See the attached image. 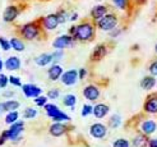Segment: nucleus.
Masks as SVG:
<instances>
[{
    "instance_id": "47",
    "label": "nucleus",
    "mask_w": 157,
    "mask_h": 147,
    "mask_svg": "<svg viewBox=\"0 0 157 147\" xmlns=\"http://www.w3.org/2000/svg\"><path fill=\"white\" fill-rule=\"evenodd\" d=\"M3 67H4V63H3V60L0 59V72L3 71Z\"/></svg>"
},
{
    "instance_id": "40",
    "label": "nucleus",
    "mask_w": 157,
    "mask_h": 147,
    "mask_svg": "<svg viewBox=\"0 0 157 147\" xmlns=\"http://www.w3.org/2000/svg\"><path fill=\"white\" fill-rule=\"evenodd\" d=\"M150 73H151V75L152 77H157V61H153V63H151V65H150Z\"/></svg>"
},
{
    "instance_id": "34",
    "label": "nucleus",
    "mask_w": 157,
    "mask_h": 147,
    "mask_svg": "<svg viewBox=\"0 0 157 147\" xmlns=\"http://www.w3.org/2000/svg\"><path fill=\"white\" fill-rule=\"evenodd\" d=\"M60 96V91L58 88H51L49 92H48V99H51V100H55V99H58Z\"/></svg>"
},
{
    "instance_id": "25",
    "label": "nucleus",
    "mask_w": 157,
    "mask_h": 147,
    "mask_svg": "<svg viewBox=\"0 0 157 147\" xmlns=\"http://www.w3.org/2000/svg\"><path fill=\"white\" fill-rule=\"evenodd\" d=\"M63 104H64L65 106L68 107H74V105L77 104V97L73 95V94H68L64 96V99H63Z\"/></svg>"
},
{
    "instance_id": "19",
    "label": "nucleus",
    "mask_w": 157,
    "mask_h": 147,
    "mask_svg": "<svg viewBox=\"0 0 157 147\" xmlns=\"http://www.w3.org/2000/svg\"><path fill=\"white\" fill-rule=\"evenodd\" d=\"M109 113V106L105 104H97L95 107H93V114L95 117L101 119V118H105Z\"/></svg>"
},
{
    "instance_id": "30",
    "label": "nucleus",
    "mask_w": 157,
    "mask_h": 147,
    "mask_svg": "<svg viewBox=\"0 0 157 147\" xmlns=\"http://www.w3.org/2000/svg\"><path fill=\"white\" fill-rule=\"evenodd\" d=\"M121 124V118L119 117V115H113L111 119H110V127L111 128H117Z\"/></svg>"
},
{
    "instance_id": "27",
    "label": "nucleus",
    "mask_w": 157,
    "mask_h": 147,
    "mask_svg": "<svg viewBox=\"0 0 157 147\" xmlns=\"http://www.w3.org/2000/svg\"><path fill=\"white\" fill-rule=\"evenodd\" d=\"M18 118H19V114H18V111H10V113H8L6 114V117H5V123L6 124H14L15 122L18 120Z\"/></svg>"
},
{
    "instance_id": "41",
    "label": "nucleus",
    "mask_w": 157,
    "mask_h": 147,
    "mask_svg": "<svg viewBox=\"0 0 157 147\" xmlns=\"http://www.w3.org/2000/svg\"><path fill=\"white\" fill-rule=\"evenodd\" d=\"M86 74H87V71H86L84 68H82L79 72H78V79H84Z\"/></svg>"
},
{
    "instance_id": "29",
    "label": "nucleus",
    "mask_w": 157,
    "mask_h": 147,
    "mask_svg": "<svg viewBox=\"0 0 157 147\" xmlns=\"http://www.w3.org/2000/svg\"><path fill=\"white\" fill-rule=\"evenodd\" d=\"M56 17H58V21H59V25H63V23H65L68 19H69V15L65 10H60L56 13Z\"/></svg>"
},
{
    "instance_id": "48",
    "label": "nucleus",
    "mask_w": 157,
    "mask_h": 147,
    "mask_svg": "<svg viewBox=\"0 0 157 147\" xmlns=\"http://www.w3.org/2000/svg\"><path fill=\"white\" fill-rule=\"evenodd\" d=\"M156 52H157V45H156Z\"/></svg>"
},
{
    "instance_id": "10",
    "label": "nucleus",
    "mask_w": 157,
    "mask_h": 147,
    "mask_svg": "<svg viewBox=\"0 0 157 147\" xmlns=\"http://www.w3.org/2000/svg\"><path fill=\"white\" fill-rule=\"evenodd\" d=\"M58 26H59V21L56 17V13L49 14V15H46L45 18H42V27L46 31H54Z\"/></svg>"
},
{
    "instance_id": "23",
    "label": "nucleus",
    "mask_w": 157,
    "mask_h": 147,
    "mask_svg": "<svg viewBox=\"0 0 157 147\" xmlns=\"http://www.w3.org/2000/svg\"><path fill=\"white\" fill-rule=\"evenodd\" d=\"M9 42H10V48H12L13 50L18 51V52L25 51V44H23V41L19 40V38H17V37H12L10 40H9Z\"/></svg>"
},
{
    "instance_id": "2",
    "label": "nucleus",
    "mask_w": 157,
    "mask_h": 147,
    "mask_svg": "<svg viewBox=\"0 0 157 147\" xmlns=\"http://www.w3.org/2000/svg\"><path fill=\"white\" fill-rule=\"evenodd\" d=\"M21 36L23 38H26L28 41H32L35 38H37L40 36V32H41V28L38 26L37 22H29V23H26L23 25L22 28H21Z\"/></svg>"
},
{
    "instance_id": "32",
    "label": "nucleus",
    "mask_w": 157,
    "mask_h": 147,
    "mask_svg": "<svg viewBox=\"0 0 157 147\" xmlns=\"http://www.w3.org/2000/svg\"><path fill=\"white\" fill-rule=\"evenodd\" d=\"M0 48H2L4 51H9L12 49L9 40H6V38H4V37H0Z\"/></svg>"
},
{
    "instance_id": "1",
    "label": "nucleus",
    "mask_w": 157,
    "mask_h": 147,
    "mask_svg": "<svg viewBox=\"0 0 157 147\" xmlns=\"http://www.w3.org/2000/svg\"><path fill=\"white\" fill-rule=\"evenodd\" d=\"M69 35L78 41H90L95 36V27L88 22H83L69 29Z\"/></svg>"
},
{
    "instance_id": "37",
    "label": "nucleus",
    "mask_w": 157,
    "mask_h": 147,
    "mask_svg": "<svg viewBox=\"0 0 157 147\" xmlns=\"http://www.w3.org/2000/svg\"><path fill=\"white\" fill-rule=\"evenodd\" d=\"M9 83V78L5 75V74H2L0 73V88H4L6 87V84Z\"/></svg>"
},
{
    "instance_id": "21",
    "label": "nucleus",
    "mask_w": 157,
    "mask_h": 147,
    "mask_svg": "<svg viewBox=\"0 0 157 147\" xmlns=\"http://www.w3.org/2000/svg\"><path fill=\"white\" fill-rule=\"evenodd\" d=\"M155 84H156V79H155V77L150 75V77H144V78L140 81V87H142L143 90L146 91H150L155 87Z\"/></svg>"
},
{
    "instance_id": "20",
    "label": "nucleus",
    "mask_w": 157,
    "mask_h": 147,
    "mask_svg": "<svg viewBox=\"0 0 157 147\" xmlns=\"http://www.w3.org/2000/svg\"><path fill=\"white\" fill-rule=\"evenodd\" d=\"M35 63H36L38 67H46V65H49L50 63H52V56H51V54H41V55H38V56L35 59Z\"/></svg>"
},
{
    "instance_id": "16",
    "label": "nucleus",
    "mask_w": 157,
    "mask_h": 147,
    "mask_svg": "<svg viewBox=\"0 0 157 147\" xmlns=\"http://www.w3.org/2000/svg\"><path fill=\"white\" fill-rule=\"evenodd\" d=\"M144 110L150 114H157V95H152L147 99L144 104Z\"/></svg>"
},
{
    "instance_id": "11",
    "label": "nucleus",
    "mask_w": 157,
    "mask_h": 147,
    "mask_svg": "<svg viewBox=\"0 0 157 147\" xmlns=\"http://www.w3.org/2000/svg\"><path fill=\"white\" fill-rule=\"evenodd\" d=\"M83 96L87 100H90V101H95L100 96V90L95 84H88V86H86L83 90Z\"/></svg>"
},
{
    "instance_id": "17",
    "label": "nucleus",
    "mask_w": 157,
    "mask_h": 147,
    "mask_svg": "<svg viewBox=\"0 0 157 147\" xmlns=\"http://www.w3.org/2000/svg\"><path fill=\"white\" fill-rule=\"evenodd\" d=\"M106 14H107V8L105 5H96V6H93V9L91 10L92 18L95 21H97V22L101 18H104Z\"/></svg>"
},
{
    "instance_id": "9",
    "label": "nucleus",
    "mask_w": 157,
    "mask_h": 147,
    "mask_svg": "<svg viewBox=\"0 0 157 147\" xmlns=\"http://www.w3.org/2000/svg\"><path fill=\"white\" fill-rule=\"evenodd\" d=\"M18 14H19L18 8L15 5H9V6L5 8V10L3 13V21L5 23H12V22H14L15 19H17Z\"/></svg>"
},
{
    "instance_id": "12",
    "label": "nucleus",
    "mask_w": 157,
    "mask_h": 147,
    "mask_svg": "<svg viewBox=\"0 0 157 147\" xmlns=\"http://www.w3.org/2000/svg\"><path fill=\"white\" fill-rule=\"evenodd\" d=\"M91 134L95 137V138H98V140H101V138H104L107 133V129L104 124H101V123H96V124L91 126V129H90Z\"/></svg>"
},
{
    "instance_id": "35",
    "label": "nucleus",
    "mask_w": 157,
    "mask_h": 147,
    "mask_svg": "<svg viewBox=\"0 0 157 147\" xmlns=\"http://www.w3.org/2000/svg\"><path fill=\"white\" fill-rule=\"evenodd\" d=\"M8 78H9V83L10 84H13V86H15V87H22V82H21L19 77L10 75V77H8Z\"/></svg>"
},
{
    "instance_id": "31",
    "label": "nucleus",
    "mask_w": 157,
    "mask_h": 147,
    "mask_svg": "<svg viewBox=\"0 0 157 147\" xmlns=\"http://www.w3.org/2000/svg\"><path fill=\"white\" fill-rule=\"evenodd\" d=\"M63 55H64V52H63V50H55V51L51 54L54 64H56L58 61H60V60H61V58H63Z\"/></svg>"
},
{
    "instance_id": "3",
    "label": "nucleus",
    "mask_w": 157,
    "mask_h": 147,
    "mask_svg": "<svg viewBox=\"0 0 157 147\" xmlns=\"http://www.w3.org/2000/svg\"><path fill=\"white\" fill-rule=\"evenodd\" d=\"M45 110H46V114H48V117H50L55 123H61L64 120H69L70 118L65 113H63L56 105L54 104H46L45 106Z\"/></svg>"
},
{
    "instance_id": "14",
    "label": "nucleus",
    "mask_w": 157,
    "mask_h": 147,
    "mask_svg": "<svg viewBox=\"0 0 157 147\" xmlns=\"http://www.w3.org/2000/svg\"><path fill=\"white\" fill-rule=\"evenodd\" d=\"M21 59L18 56H9L5 63H4V67L6 71H10V72H14V71H18V69L21 68Z\"/></svg>"
},
{
    "instance_id": "13",
    "label": "nucleus",
    "mask_w": 157,
    "mask_h": 147,
    "mask_svg": "<svg viewBox=\"0 0 157 147\" xmlns=\"http://www.w3.org/2000/svg\"><path fill=\"white\" fill-rule=\"evenodd\" d=\"M107 54V49H106V45L101 44V45H97L95 49H93L92 54H91V59L93 61H98L101 59H104Z\"/></svg>"
},
{
    "instance_id": "39",
    "label": "nucleus",
    "mask_w": 157,
    "mask_h": 147,
    "mask_svg": "<svg viewBox=\"0 0 157 147\" xmlns=\"http://www.w3.org/2000/svg\"><path fill=\"white\" fill-rule=\"evenodd\" d=\"M93 113V107L91 105H84L83 106V110H82V115L83 117H87V115Z\"/></svg>"
},
{
    "instance_id": "46",
    "label": "nucleus",
    "mask_w": 157,
    "mask_h": 147,
    "mask_svg": "<svg viewBox=\"0 0 157 147\" xmlns=\"http://www.w3.org/2000/svg\"><path fill=\"white\" fill-rule=\"evenodd\" d=\"M5 141H6V140H5V138H4L3 136L0 137V146H2V145H4V143H5Z\"/></svg>"
},
{
    "instance_id": "44",
    "label": "nucleus",
    "mask_w": 157,
    "mask_h": 147,
    "mask_svg": "<svg viewBox=\"0 0 157 147\" xmlns=\"http://www.w3.org/2000/svg\"><path fill=\"white\" fill-rule=\"evenodd\" d=\"M14 95V92H12V91H6V92H4V96L5 97H12Z\"/></svg>"
},
{
    "instance_id": "28",
    "label": "nucleus",
    "mask_w": 157,
    "mask_h": 147,
    "mask_svg": "<svg viewBox=\"0 0 157 147\" xmlns=\"http://www.w3.org/2000/svg\"><path fill=\"white\" fill-rule=\"evenodd\" d=\"M37 115V110L33 109V107H27V109L25 110V113H23V117H25L26 119H32L35 118Z\"/></svg>"
},
{
    "instance_id": "26",
    "label": "nucleus",
    "mask_w": 157,
    "mask_h": 147,
    "mask_svg": "<svg viewBox=\"0 0 157 147\" xmlns=\"http://www.w3.org/2000/svg\"><path fill=\"white\" fill-rule=\"evenodd\" d=\"M133 146H134V147H146L147 146V138H146V136L138 134L134 140H133Z\"/></svg>"
},
{
    "instance_id": "45",
    "label": "nucleus",
    "mask_w": 157,
    "mask_h": 147,
    "mask_svg": "<svg viewBox=\"0 0 157 147\" xmlns=\"http://www.w3.org/2000/svg\"><path fill=\"white\" fill-rule=\"evenodd\" d=\"M3 113H5V110H4V105H3V103H0V114H3Z\"/></svg>"
},
{
    "instance_id": "24",
    "label": "nucleus",
    "mask_w": 157,
    "mask_h": 147,
    "mask_svg": "<svg viewBox=\"0 0 157 147\" xmlns=\"http://www.w3.org/2000/svg\"><path fill=\"white\" fill-rule=\"evenodd\" d=\"M3 105H4V110L10 113V111H17L21 104L18 101H15V100H8V101L3 103Z\"/></svg>"
},
{
    "instance_id": "22",
    "label": "nucleus",
    "mask_w": 157,
    "mask_h": 147,
    "mask_svg": "<svg viewBox=\"0 0 157 147\" xmlns=\"http://www.w3.org/2000/svg\"><path fill=\"white\" fill-rule=\"evenodd\" d=\"M156 129H157L156 122H153V120H146V122H143L142 130H143L144 134H152Z\"/></svg>"
},
{
    "instance_id": "36",
    "label": "nucleus",
    "mask_w": 157,
    "mask_h": 147,
    "mask_svg": "<svg viewBox=\"0 0 157 147\" xmlns=\"http://www.w3.org/2000/svg\"><path fill=\"white\" fill-rule=\"evenodd\" d=\"M35 104L37 105V106H45L46 104H48V97L46 96H38V97H36L35 99Z\"/></svg>"
},
{
    "instance_id": "43",
    "label": "nucleus",
    "mask_w": 157,
    "mask_h": 147,
    "mask_svg": "<svg viewBox=\"0 0 157 147\" xmlns=\"http://www.w3.org/2000/svg\"><path fill=\"white\" fill-rule=\"evenodd\" d=\"M77 19H78V14H77V13H73V14L69 17V21H77Z\"/></svg>"
},
{
    "instance_id": "33",
    "label": "nucleus",
    "mask_w": 157,
    "mask_h": 147,
    "mask_svg": "<svg viewBox=\"0 0 157 147\" xmlns=\"http://www.w3.org/2000/svg\"><path fill=\"white\" fill-rule=\"evenodd\" d=\"M129 141L125 140V138H119L114 142V147H129Z\"/></svg>"
},
{
    "instance_id": "5",
    "label": "nucleus",
    "mask_w": 157,
    "mask_h": 147,
    "mask_svg": "<svg viewBox=\"0 0 157 147\" xmlns=\"http://www.w3.org/2000/svg\"><path fill=\"white\" fill-rule=\"evenodd\" d=\"M116 25H117V18H116L115 14H106L104 18H101L97 22V26L100 29L110 31V32H111L113 29H115Z\"/></svg>"
},
{
    "instance_id": "7",
    "label": "nucleus",
    "mask_w": 157,
    "mask_h": 147,
    "mask_svg": "<svg viewBox=\"0 0 157 147\" xmlns=\"http://www.w3.org/2000/svg\"><path fill=\"white\" fill-rule=\"evenodd\" d=\"M22 91H23V94H25L26 97H33V99L41 96V94H42V90L32 83L22 84Z\"/></svg>"
},
{
    "instance_id": "8",
    "label": "nucleus",
    "mask_w": 157,
    "mask_h": 147,
    "mask_svg": "<svg viewBox=\"0 0 157 147\" xmlns=\"http://www.w3.org/2000/svg\"><path fill=\"white\" fill-rule=\"evenodd\" d=\"M61 83L65 84V86H73V84L77 83L78 81V72L75 69H70V71H67L65 73H63L61 77Z\"/></svg>"
},
{
    "instance_id": "38",
    "label": "nucleus",
    "mask_w": 157,
    "mask_h": 147,
    "mask_svg": "<svg viewBox=\"0 0 157 147\" xmlns=\"http://www.w3.org/2000/svg\"><path fill=\"white\" fill-rule=\"evenodd\" d=\"M113 3L119 9H125V6H127V0H113Z\"/></svg>"
},
{
    "instance_id": "42",
    "label": "nucleus",
    "mask_w": 157,
    "mask_h": 147,
    "mask_svg": "<svg viewBox=\"0 0 157 147\" xmlns=\"http://www.w3.org/2000/svg\"><path fill=\"white\" fill-rule=\"evenodd\" d=\"M148 146H150V147H157V138L151 140L150 142H148Z\"/></svg>"
},
{
    "instance_id": "6",
    "label": "nucleus",
    "mask_w": 157,
    "mask_h": 147,
    "mask_svg": "<svg viewBox=\"0 0 157 147\" xmlns=\"http://www.w3.org/2000/svg\"><path fill=\"white\" fill-rule=\"evenodd\" d=\"M73 41H74V38L70 35H61V36L56 37L54 40L52 46H54L55 50H63V49H65V48H68V46L72 45Z\"/></svg>"
},
{
    "instance_id": "4",
    "label": "nucleus",
    "mask_w": 157,
    "mask_h": 147,
    "mask_svg": "<svg viewBox=\"0 0 157 147\" xmlns=\"http://www.w3.org/2000/svg\"><path fill=\"white\" fill-rule=\"evenodd\" d=\"M25 129V123L23 122H15L14 124L10 126V128L8 130H4L3 132V137L5 140H12V141H18L19 136Z\"/></svg>"
},
{
    "instance_id": "18",
    "label": "nucleus",
    "mask_w": 157,
    "mask_h": 147,
    "mask_svg": "<svg viewBox=\"0 0 157 147\" xmlns=\"http://www.w3.org/2000/svg\"><path fill=\"white\" fill-rule=\"evenodd\" d=\"M50 134L54 137H60L67 132V126L63 124V123H54V124L50 127Z\"/></svg>"
},
{
    "instance_id": "15",
    "label": "nucleus",
    "mask_w": 157,
    "mask_h": 147,
    "mask_svg": "<svg viewBox=\"0 0 157 147\" xmlns=\"http://www.w3.org/2000/svg\"><path fill=\"white\" fill-rule=\"evenodd\" d=\"M63 74V68L61 65L59 64H52L49 69H48V75H49V79L55 82V81H58L60 77Z\"/></svg>"
}]
</instances>
